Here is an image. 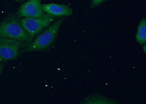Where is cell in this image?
I'll return each mask as SVG.
<instances>
[{
  "label": "cell",
  "instance_id": "obj_12",
  "mask_svg": "<svg viewBox=\"0 0 146 104\" xmlns=\"http://www.w3.org/2000/svg\"><path fill=\"white\" fill-rule=\"evenodd\" d=\"M146 44H144V45H143V50H144V51L145 52V53H146Z\"/></svg>",
  "mask_w": 146,
  "mask_h": 104
},
{
  "label": "cell",
  "instance_id": "obj_4",
  "mask_svg": "<svg viewBox=\"0 0 146 104\" xmlns=\"http://www.w3.org/2000/svg\"><path fill=\"white\" fill-rule=\"evenodd\" d=\"M26 46L27 44L23 42L0 37V62L4 64L16 60Z\"/></svg>",
  "mask_w": 146,
  "mask_h": 104
},
{
  "label": "cell",
  "instance_id": "obj_8",
  "mask_svg": "<svg viewBox=\"0 0 146 104\" xmlns=\"http://www.w3.org/2000/svg\"><path fill=\"white\" fill-rule=\"evenodd\" d=\"M136 41L141 45H143L146 42V19H143L140 21L138 26L135 36Z\"/></svg>",
  "mask_w": 146,
  "mask_h": 104
},
{
  "label": "cell",
  "instance_id": "obj_7",
  "mask_svg": "<svg viewBox=\"0 0 146 104\" xmlns=\"http://www.w3.org/2000/svg\"><path fill=\"white\" fill-rule=\"evenodd\" d=\"M81 103L85 104H116V100L108 98L98 93H92L81 101Z\"/></svg>",
  "mask_w": 146,
  "mask_h": 104
},
{
  "label": "cell",
  "instance_id": "obj_3",
  "mask_svg": "<svg viewBox=\"0 0 146 104\" xmlns=\"http://www.w3.org/2000/svg\"><path fill=\"white\" fill-rule=\"evenodd\" d=\"M57 18L46 13L41 18L23 17L19 19L23 29L29 36L27 45L32 42L35 37L54 22Z\"/></svg>",
  "mask_w": 146,
  "mask_h": 104
},
{
  "label": "cell",
  "instance_id": "obj_2",
  "mask_svg": "<svg viewBox=\"0 0 146 104\" xmlns=\"http://www.w3.org/2000/svg\"><path fill=\"white\" fill-rule=\"evenodd\" d=\"M0 37L23 42L27 46L29 38L15 13L9 14L0 22Z\"/></svg>",
  "mask_w": 146,
  "mask_h": 104
},
{
  "label": "cell",
  "instance_id": "obj_1",
  "mask_svg": "<svg viewBox=\"0 0 146 104\" xmlns=\"http://www.w3.org/2000/svg\"><path fill=\"white\" fill-rule=\"evenodd\" d=\"M61 17L54 21L33 41L22 49L21 53L33 51H45L53 46L56 40L60 28L64 20Z\"/></svg>",
  "mask_w": 146,
  "mask_h": 104
},
{
  "label": "cell",
  "instance_id": "obj_10",
  "mask_svg": "<svg viewBox=\"0 0 146 104\" xmlns=\"http://www.w3.org/2000/svg\"><path fill=\"white\" fill-rule=\"evenodd\" d=\"M4 67V66L3 64H2L0 62V75L2 74L3 71Z\"/></svg>",
  "mask_w": 146,
  "mask_h": 104
},
{
  "label": "cell",
  "instance_id": "obj_11",
  "mask_svg": "<svg viewBox=\"0 0 146 104\" xmlns=\"http://www.w3.org/2000/svg\"><path fill=\"white\" fill-rule=\"evenodd\" d=\"M12 1H15L16 2L19 3H23L24 2V0H12Z\"/></svg>",
  "mask_w": 146,
  "mask_h": 104
},
{
  "label": "cell",
  "instance_id": "obj_9",
  "mask_svg": "<svg viewBox=\"0 0 146 104\" xmlns=\"http://www.w3.org/2000/svg\"><path fill=\"white\" fill-rule=\"evenodd\" d=\"M107 0H92L91 1L90 7L91 8H95L98 7L99 5L105 2Z\"/></svg>",
  "mask_w": 146,
  "mask_h": 104
},
{
  "label": "cell",
  "instance_id": "obj_6",
  "mask_svg": "<svg viewBox=\"0 0 146 104\" xmlns=\"http://www.w3.org/2000/svg\"><path fill=\"white\" fill-rule=\"evenodd\" d=\"M42 6L45 13L57 17L70 16L73 14L72 9L67 5L50 3L42 4Z\"/></svg>",
  "mask_w": 146,
  "mask_h": 104
},
{
  "label": "cell",
  "instance_id": "obj_5",
  "mask_svg": "<svg viewBox=\"0 0 146 104\" xmlns=\"http://www.w3.org/2000/svg\"><path fill=\"white\" fill-rule=\"evenodd\" d=\"M45 13L42 6L41 0H28L22 3L15 14L20 19L23 17L41 18Z\"/></svg>",
  "mask_w": 146,
  "mask_h": 104
}]
</instances>
